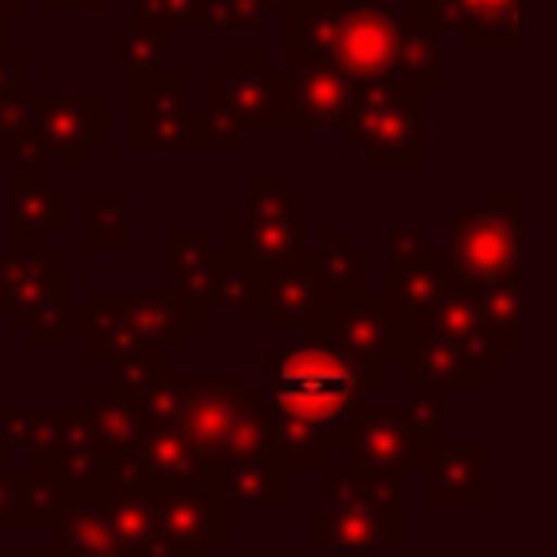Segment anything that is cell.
Here are the masks:
<instances>
[{"mask_svg":"<svg viewBox=\"0 0 557 557\" xmlns=\"http://www.w3.org/2000/svg\"><path fill=\"white\" fill-rule=\"evenodd\" d=\"M283 30L287 52L326 61L357 87H387L400 52V17L387 0H292Z\"/></svg>","mask_w":557,"mask_h":557,"instance_id":"cell-1","label":"cell"},{"mask_svg":"<svg viewBox=\"0 0 557 557\" xmlns=\"http://www.w3.org/2000/svg\"><path fill=\"white\" fill-rule=\"evenodd\" d=\"M270 383L261 387L274 422H313L348 440L352 418L361 413L366 374L322 335H309L300 348L265 357Z\"/></svg>","mask_w":557,"mask_h":557,"instance_id":"cell-2","label":"cell"},{"mask_svg":"<svg viewBox=\"0 0 557 557\" xmlns=\"http://www.w3.org/2000/svg\"><path fill=\"white\" fill-rule=\"evenodd\" d=\"M109 148L104 91H30V131L9 157L48 174H78Z\"/></svg>","mask_w":557,"mask_h":557,"instance_id":"cell-3","label":"cell"},{"mask_svg":"<svg viewBox=\"0 0 557 557\" xmlns=\"http://www.w3.org/2000/svg\"><path fill=\"white\" fill-rule=\"evenodd\" d=\"M305 191L292 187L283 170H252L248 174V205L226 218L231 252L270 270L296 252H305Z\"/></svg>","mask_w":557,"mask_h":557,"instance_id":"cell-4","label":"cell"},{"mask_svg":"<svg viewBox=\"0 0 557 557\" xmlns=\"http://www.w3.org/2000/svg\"><path fill=\"white\" fill-rule=\"evenodd\" d=\"M339 126L344 144L361 152L370 170H418L426 161V113L413 91L361 87Z\"/></svg>","mask_w":557,"mask_h":557,"instance_id":"cell-5","label":"cell"},{"mask_svg":"<svg viewBox=\"0 0 557 557\" xmlns=\"http://www.w3.org/2000/svg\"><path fill=\"white\" fill-rule=\"evenodd\" d=\"M205 91L213 109H226L248 131H305L287 74L274 70L261 48H235L226 65L209 70Z\"/></svg>","mask_w":557,"mask_h":557,"instance_id":"cell-6","label":"cell"},{"mask_svg":"<svg viewBox=\"0 0 557 557\" xmlns=\"http://www.w3.org/2000/svg\"><path fill=\"white\" fill-rule=\"evenodd\" d=\"M187 70L126 74V144L135 152H187L191 104Z\"/></svg>","mask_w":557,"mask_h":557,"instance_id":"cell-7","label":"cell"},{"mask_svg":"<svg viewBox=\"0 0 557 557\" xmlns=\"http://www.w3.org/2000/svg\"><path fill=\"white\" fill-rule=\"evenodd\" d=\"M392 305L383 296L357 292V296H326L322 309L309 322V335L331 339L374 387L387 374L392 348H396V322Z\"/></svg>","mask_w":557,"mask_h":557,"instance_id":"cell-8","label":"cell"},{"mask_svg":"<svg viewBox=\"0 0 557 557\" xmlns=\"http://www.w3.org/2000/svg\"><path fill=\"white\" fill-rule=\"evenodd\" d=\"M396 474L335 470L326 500V544H396L400 540Z\"/></svg>","mask_w":557,"mask_h":557,"instance_id":"cell-9","label":"cell"},{"mask_svg":"<svg viewBox=\"0 0 557 557\" xmlns=\"http://www.w3.org/2000/svg\"><path fill=\"white\" fill-rule=\"evenodd\" d=\"M174 379H178V392H183L178 431L222 470L226 448H231L235 405L248 392V374L244 370H174Z\"/></svg>","mask_w":557,"mask_h":557,"instance_id":"cell-10","label":"cell"},{"mask_svg":"<svg viewBox=\"0 0 557 557\" xmlns=\"http://www.w3.org/2000/svg\"><path fill=\"white\" fill-rule=\"evenodd\" d=\"M30 466L52 470L70 487V500H87V496H100L109 453L91 435V422L83 409H48L39 418Z\"/></svg>","mask_w":557,"mask_h":557,"instance_id":"cell-11","label":"cell"},{"mask_svg":"<svg viewBox=\"0 0 557 557\" xmlns=\"http://www.w3.org/2000/svg\"><path fill=\"white\" fill-rule=\"evenodd\" d=\"M226 500L213 479L200 483H170L152 500V522H157V544L187 553V557H209V548L226 544Z\"/></svg>","mask_w":557,"mask_h":557,"instance_id":"cell-12","label":"cell"},{"mask_svg":"<svg viewBox=\"0 0 557 557\" xmlns=\"http://www.w3.org/2000/svg\"><path fill=\"white\" fill-rule=\"evenodd\" d=\"M70 226V196L48 178V170L17 165L9 178V239L17 252L44 257L48 235Z\"/></svg>","mask_w":557,"mask_h":557,"instance_id":"cell-13","label":"cell"},{"mask_svg":"<svg viewBox=\"0 0 557 557\" xmlns=\"http://www.w3.org/2000/svg\"><path fill=\"white\" fill-rule=\"evenodd\" d=\"M422 457V431L413 409L357 413L348 426V461L361 474H396Z\"/></svg>","mask_w":557,"mask_h":557,"instance_id":"cell-14","label":"cell"},{"mask_svg":"<svg viewBox=\"0 0 557 557\" xmlns=\"http://www.w3.org/2000/svg\"><path fill=\"white\" fill-rule=\"evenodd\" d=\"M48 527H52L48 548L61 557H144V548L109 518L100 496L65 500L48 518Z\"/></svg>","mask_w":557,"mask_h":557,"instance_id":"cell-15","label":"cell"},{"mask_svg":"<svg viewBox=\"0 0 557 557\" xmlns=\"http://www.w3.org/2000/svg\"><path fill=\"white\" fill-rule=\"evenodd\" d=\"M87 300L122 313L148 348H183L187 335L196 331V318L187 313V305L170 287L165 292H148V287L144 292H104V287H96Z\"/></svg>","mask_w":557,"mask_h":557,"instance_id":"cell-16","label":"cell"},{"mask_svg":"<svg viewBox=\"0 0 557 557\" xmlns=\"http://www.w3.org/2000/svg\"><path fill=\"white\" fill-rule=\"evenodd\" d=\"M283 74L292 83V100H296V113H300V126L305 131L339 126L344 113L352 109L357 91H361L357 83H348L326 61H313V57H300V52H287L283 57Z\"/></svg>","mask_w":557,"mask_h":557,"instance_id":"cell-17","label":"cell"},{"mask_svg":"<svg viewBox=\"0 0 557 557\" xmlns=\"http://www.w3.org/2000/svg\"><path fill=\"white\" fill-rule=\"evenodd\" d=\"M326 292L318 283V274L309 270L305 252L261 270V309H265V322L274 331H296V326H309L313 313L322 309Z\"/></svg>","mask_w":557,"mask_h":557,"instance_id":"cell-18","label":"cell"},{"mask_svg":"<svg viewBox=\"0 0 557 557\" xmlns=\"http://www.w3.org/2000/svg\"><path fill=\"white\" fill-rule=\"evenodd\" d=\"M61 296H70V278L61 270H52L35 252H17V248L4 252V305H9V322L17 331H26Z\"/></svg>","mask_w":557,"mask_h":557,"instance_id":"cell-19","label":"cell"},{"mask_svg":"<svg viewBox=\"0 0 557 557\" xmlns=\"http://www.w3.org/2000/svg\"><path fill=\"white\" fill-rule=\"evenodd\" d=\"M218 487L226 505L244 509H278L287 505V466L278 453L270 457H235L218 470Z\"/></svg>","mask_w":557,"mask_h":557,"instance_id":"cell-20","label":"cell"},{"mask_svg":"<svg viewBox=\"0 0 557 557\" xmlns=\"http://www.w3.org/2000/svg\"><path fill=\"white\" fill-rule=\"evenodd\" d=\"M83 413H87L91 435L100 440V448H104L109 457H113V453H135V448L152 435V431H148V422H144V413L135 409V400H131L117 383L96 387V392L87 396Z\"/></svg>","mask_w":557,"mask_h":557,"instance_id":"cell-21","label":"cell"},{"mask_svg":"<svg viewBox=\"0 0 557 557\" xmlns=\"http://www.w3.org/2000/svg\"><path fill=\"white\" fill-rule=\"evenodd\" d=\"M213 252L209 239L200 231H170V292L187 305V313L196 318V326L209 313V270H213Z\"/></svg>","mask_w":557,"mask_h":557,"instance_id":"cell-22","label":"cell"},{"mask_svg":"<svg viewBox=\"0 0 557 557\" xmlns=\"http://www.w3.org/2000/svg\"><path fill=\"white\" fill-rule=\"evenodd\" d=\"M387 87L413 91V96H426V91H440L444 87L440 30H431L422 22H409V17L400 22V52H396V65H392Z\"/></svg>","mask_w":557,"mask_h":557,"instance_id":"cell-23","label":"cell"},{"mask_svg":"<svg viewBox=\"0 0 557 557\" xmlns=\"http://www.w3.org/2000/svg\"><path fill=\"white\" fill-rule=\"evenodd\" d=\"M453 35L466 48H522V0H457Z\"/></svg>","mask_w":557,"mask_h":557,"instance_id":"cell-24","label":"cell"},{"mask_svg":"<svg viewBox=\"0 0 557 557\" xmlns=\"http://www.w3.org/2000/svg\"><path fill=\"white\" fill-rule=\"evenodd\" d=\"M165 30L161 26H152L148 17H139L135 9H131V17L117 26V30H109V39H104V65L113 70V74H139V70H165Z\"/></svg>","mask_w":557,"mask_h":557,"instance_id":"cell-25","label":"cell"},{"mask_svg":"<svg viewBox=\"0 0 557 557\" xmlns=\"http://www.w3.org/2000/svg\"><path fill=\"white\" fill-rule=\"evenodd\" d=\"M209 309H261V270L231 248L213 252Z\"/></svg>","mask_w":557,"mask_h":557,"instance_id":"cell-26","label":"cell"},{"mask_svg":"<svg viewBox=\"0 0 557 557\" xmlns=\"http://www.w3.org/2000/svg\"><path fill=\"white\" fill-rule=\"evenodd\" d=\"M139 453H144L170 483H200V479H213V474H218V466H213L183 431H152V435L139 444Z\"/></svg>","mask_w":557,"mask_h":557,"instance_id":"cell-27","label":"cell"},{"mask_svg":"<svg viewBox=\"0 0 557 557\" xmlns=\"http://www.w3.org/2000/svg\"><path fill=\"white\" fill-rule=\"evenodd\" d=\"M305 261L318 274L326 296H357V292H366V252L348 248L339 239V231H331V244H322L313 252L305 248Z\"/></svg>","mask_w":557,"mask_h":557,"instance_id":"cell-28","label":"cell"},{"mask_svg":"<svg viewBox=\"0 0 557 557\" xmlns=\"http://www.w3.org/2000/svg\"><path fill=\"white\" fill-rule=\"evenodd\" d=\"M270 453H278L274 413H270V405H265L261 387H248V392H244V400L235 405L226 461H235V457H270Z\"/></svg>","mask_w":557,"mask_h":557,"instance_id":"cell-29","label":"cell"},{"mask_svg":"<svg viewBox=\"0 0 557 557\" xmlns=\"http://www.w3.org/2000/svg\"><path fill=\"white\" fill-rule=\"evenodd\" d=\"M170 487V479L135 448V453H113L104 466L100 500H157Z\"/></svg>","mask_w":557,"mask_h":557,"instance_id":"cell-30","label":"cell"},{"mask_svg":"<svg viewBox=\"0 0 557 557\" xmlns=\"http://www.w3.org/2000/svg\"><path fill=\"white\" fill-rule=\"evenodd\" d=\"M87 244L96 252H117L131 244V191L126 187H96L87 196Z\"/></svg>","mask_w":557,"mask_h":557,"instance_id":"cell-31","label":"cell"},{"mask_svg":"<svg viewBox=\"0 0 557 557\" xmlns=\"http://www.w3.org/2000/svg\"><path fill=\"white\" fill-rule=\"evenodd\" d=\"M48 518H52V509L44 505L30 466L13 470L9 457L0 453V527H35V522H48Z\"/></svg>","mask_w":557,"mask_h":557,"instance_id":"cell-32","label":"cell"},{"mask_svg":"<svg viewBox=\"0 0 557 557\" xmlns=\"http://www.w3.org/2000/svg\"><path fill=\"white\" fill-rule=\"evenodd\" d=\"M440 300V270L435 257H418L413 265H396L392 270V287H387V305L392 313H409V309H426Z\"/></svg>","mask_w":557,"mask_h":557,"instance_id":"cell-33","label":"cell"},{"mask_svg":"<svg viewBox=\"0 0 557 557\" xmlns=\"http://www.w3.org/2000/svg\"><path fill=\"white\" fill-rule=\"evenodd\" d=\"M248 126L244 122H235L226 109H213V104H205L200 113L191 109V131H187V152L196 148V152H239V148H248Z\"/></svg>","mask_w":557,"mask_h":557,"instance_id":"cell-34","label":"cell"},{"mask_svg":"<svg viewBox=\"0 0 557 557\" xmlns=\"http://www.w3.org/2000/svg\"><path fill=\"white\" fill-rule=\"evenodd\" d=\"M135 13L152 26L170 30H209L213 26V0H135Z\"/></svg>","mask_w":557,"mask_h":557,"instance_id":"cell-35","label":"cell"},{"mask_svg":"<svg viewBox=\"0 0 557 557\" xmlns=\"http://www.w3.org/2000/svg\"><path fill=\"white\" fill-rule=\"evenodd\" d=\"M83 322H87V309H70V296H61L26 326V339H30V348H61L70 339V331H78Z\"/></svg>","mask_w":557,"mask_h":557,"instance_id":"cell-36","label":"cell"},{"mask_svg":"<svg viewBox=\"0 0 557 557\" xmlns=\"http://www.w3.org/2000/svg\"><path fill=\"white\" fill-rule=\"evenodd\" d=\"M274 0H213V26L209 30H257L274 17Z\"/></svg>","mask_w":557,"mask_h":557,"instance_id":"cell-37","label":"cell"},{"mask_svg":"<svg viewBox=\"0 0 557 557\" xmlns=\"http://www.w3.org/2000/svg\"><path fill=\"white\" fill-rule=\"evenodd\" d=\"M39 418L30 409H0V453H30L39 435Z\"/></svg>","mask_w":557,"mask_h":557,"instance_id":"cell-38","label":"cell"},{"mask_svg":"<svg viewBox=\"0 0 557 557\" xmlns=\"http://www.w3.org/2000/svg\"><path fill=\"white\" fill-rule=\"evenodd\" d=\"M17 96H30V57L9 48L0 57V100H17Z\"/></svg>","mask_w":557,"mask_h":557,"instance_id":"cell-39","label":"cell"},{"mask_svg":"<svg viewBox=\"0 0 557 557\" xmlns=\"http://www.w3.org/2000/svg\"><path fill=\"white\" fill-rule=\"evenodd\" d=\"M52 13H70V9H87V13H104L109 0H48Z\"/></svg>","mask_w":557,"mask_h":557,"instance_id":"cell-40","label":"cell"},{"mask_svg":"<svg viewBox=\"0 0 557 557\" xmlns=\"http://www.w3.org/2000/svg\"><path fill=\"white\" fill-rule=\"evenodd\" d=\"M13 48V17L9 13H0V57Z\"/></svg>","mask_w":557,"mask_h":557,"instance_id":"cell-41","label":"cell"},{"mask_svg":"<svg viewBox=\"0 0 557 557\" xmlns=\"http://www.w3.org/2000/svg\"><path fill=\"white\" fill-rule=\"evenodd\" d=\"M26 9H30V0H0V13H9V17L13 13H26Z\"/></svg>","mask_w":557,"mask_h":557,"instance_id":"cell-42","label":"cell"},{"mask_svg":"<svg viewBox=\"0 0 557 557\" xmlns=\"http://www.w3.org/2000/svg\"><path fill=\"white\" fill-rule=\"evenodd\" d=\"M144 557H187V553H174V548H148Z\"/></svg>","mask_w":557,"mask_h":557,"instance_id":"cell-43","label":"cell"},{"mask_svg":"<svg viewBox=\"0 0 557 557\" xmlns=\"http://www.w3.org/2000/svg\"><path fill=\"white\" fill-rule=\"evenodd\" d=\"M30 557H61V553H52L48 544H39V548H30Z\"/></svg>","mask_w":557,"mask_h":557,"instance_id":"cell-44","label":"cell"},{"mask_svg":"<svg viewBox=\"0 0 557 557\" xmlns=\"http://www.w3.org/2000/svg\"><path fill=\"white\" fill-rule=\"evenodd\" d=\"M0 300H4V257H0Z\"/></svg>","mask_w":557,"mask_h":557,"instance_id":"cell-45","label":"cell"},{"mask_svg":"<svg viewBox=\"0 0 557 557\" xmlns=\"http://www.w3.org/2000/svg\"><path fill=\"white\" fill-rule=\"evenodd\" d=\"M287 4H292V0H274V9H278V13H283V9H287Z\"/></svg>","mask_w":557,"mask_h":557,"instance_id":"cell-46","label":"cell"}]
</instances>
